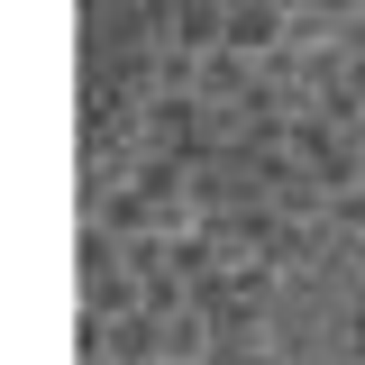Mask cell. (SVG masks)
I'll use <instances>...</instances> for the list:
<instances>
[{"instance_id": "obj_1", "label": "cell", "mask_w": 365, "mask_h": 365, "mask_svg": "<svg viewBox=\"0 0 365 365\" xmlns=\"http://www.w3.org/2000/svg\"><path fill=\"white\" fill-rule=\"evenodd\" d=\"M274 365H365V237L292 265L265 302Z\"/></svg>"}]
</instances>
